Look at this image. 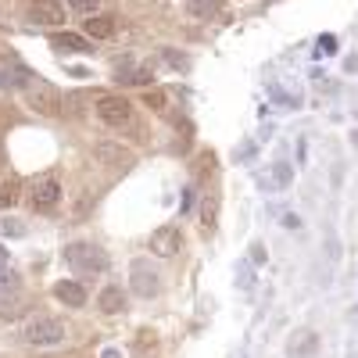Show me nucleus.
<instances>
[{
  "instance_id": "obj_18",
  "label": "nucleus",
  "mask_w": 358,
  "mask_h": 358,
  "mask_svg": "<svg viewBox=\"0 0 358 358\" xmlns=\"http://www.w3.org/2000/svg\"><path fill=\"white\" fill-rule=\"evenodd\" d=\"M0 268H8V251H4V244H0Z\"/></svg>"
},
{
  "instance_id": "obj_7",
  "label": "nucleus",
  "mask_w": 358,
  "mask_h": 358,
  "mask_svg": "<svg viewBox=\"0 0 358 358\" xmlns=\"http://www.w3.org/2000/svg\"><path fill=\"white\" fill-rule=\"evenodd\" d=\"M29 108L40 111V115H62V97H57L54 86H40L29 94Z\"/></svg>"
},
{
  "instance_id": "obj_6",
  "label": "nucleus",
  "mask_w": 358,
  "mask_h": 358,
  "mask_svg": "<svg viewBox=\"0 0 358 358\" xmlns=\"http://www.w3.org/2000/svg\"><path fill=\"white\" fill-rule=\"evenodd\" d=\"M179 248H183V233L176 226H162L147 236V251L158 255V258H172V255H179Z\"/></svg>"
},
{
  "instance_id": "obj_17",
  "label": "nucleus",
  "mask_w": 358,
  "mask_h": 358,
  "mask_svg": "<svg viewBox=\"0 0 358 358\" xmlns=\"http://www.w3.org/2000/svg\"><path fill=\"white\" fill-rule=\"evenodd\" d=\"M147 104H151V108H162L165 97H162V94H147Z\"/></svg>"
},
{
  "instance_id": "obj_9",
  "label": "nucleus",
  "mask_w": 358,
  "mask_h": 358,
  "mask_svg": "<svg viewBox=\"0 0 358 358\" xmlns=\"http://www.w3.org/2000/svg\"><path fill=\"white\" fill-rule=\"evenodd\" d=\"M83 29H86L90 40H111V36L118 33V25H115L111 15H90V18L83 22Z\"/></svg>"
},
{
  "instance_id": "obj_16",
  "label": "nucleus",
  "mask_w": 358,
  "mask_h": 358,
  "mask_svg": "<svg viewBox=\"0 0 358 358\" xmlns=\"http://www.w3.org/2000/svg\"><path fill=\"white\" fill-rule=\"evenodd\" d=\"M65 4H69L72 11H86V15H90V11L101 8V0H65Z\"/></svg>"
},
{
  "instance_id": "obj_5",
  "label": "nucleus",
  "mask_w": 358,
  "mask_h": 358,
  "mask_svg": "<svg viewBox=\"0 0 358 358\" xmlns=\"http://www.w3.org/2000/svg\"><path fill=\"white\" fill-rule=\"evenodd\" d=\"M97 118L104 126H129L133 122V104L126 101V97H118V94H111V97H101L97 101Z\"/></svg>"
},
{
  "instance_id": "obj_8",
  "label": "nucleus",
  "mask_w": 358,
  "mask_h": 358,
  "mask_svg": "<svg viewBox=\"0 0 358 358\" xmlns=\"http://www.w3.org/2000/svg\"><path fill=\"white\" fill-rule=\"evenodd\" d=\"M54 297H57L62 305L83 308V305H86V287L76 283V280H57V283H54Z\"/></svg>"
},
{
  "instance_id": "obj_11",
  "label": "nucleus",
  "mask_w": 358,
  "mask_h": 358,
  "mask_svg": "<svg viewBox=\"0 0 358 358\" xmlns=\"http://www.w3.org/2000/svg\"><path fill=\"white\" fill-rule=\"evenodd\" d=\"M18 197H22V187L15 183V179H4V183H0V212H4V208H15Z\"/></svg>"
},
{
  "instance_id": "obj_12",
  "label": "nucleus",
  "mask_w": 358,
  "mask_h": 358,
  "mask_svg": "<svg viewBox=\"0 0 358 358\" xmlns=\"http://www.w3.org/2000/svg\"><path fill=\"white\" fill-rule=\"evenodd\" d=\"M22 287V276L15 273V268L8 265V268H0V297H8V294H15Z\"/></svg>"
},
{
  "instance_id": "obj_1",
  "label": "nucleus",
  "mask_w": 358,
  "mask_h": 358,
  "mask_svg": "<svg viewBox=\"0 0 358 358\" xmlns=\"http://www.w3.org/2000/svg\"><path fill=\"white\" fill-rule=\"evenodd\" d=\"M25 341L36 344V348L62 344V341H65V322L54 319V315H29V322H25Z\"/></svg>"
},
{
  "instance_id": "obj_15",
  "label": "nucleus",
  "mask_w": 358,
  "mask_h": 358,
  "mask_svg": "<svg viewBox=\"0 0 358 358\" xmlns=\"http://www.w3.org/2000/svg\"><path fill=\"white\" fill-rule=\"evenodd\" d=\"M201 226H204V229L215 226V197H204V201H201Z\"/></svg>"
},
{
  "instance_id": "obj_13",
  "label": "nucleus",
  "mask_w": 358,
  "mask_h": 358,
  "mask_svg": "<svg viewBox=\"0 0 358 358\" xmlns=\"http://www.w3.org/2000/svg\"><path fill=\"white\" fill-rule=\"evenodd\" d=\"M215 169H219V162H215L212 151H204V155L197 158V179H201V183H208V179L215 176Z\"/></svg>"
},
{
  "instance_id": "obj_4",
  "label": "nucleus",
  "mask_w": 358,
  "mask_h": 358,
  "mask_svg": "<svg viewBox=\"0 0 358 358\" xmlns=\"http://www.w3.org/2000/svg\"><path fill=\"white\" fill-rule=\"evenodd\" d=\"M57 201H62V187H57L54 176L33 179V187H29V208H33V212H54Z\"/></svg>"
},
{
  "instance_id": "obj_14",
  "label": "nucleus",
  "mask_w": 358,
  "mask_h": 358,
  "mask_svg": "<svg viewBox=\"0 0 358 358\" xmlns=\"http://www.w3.org/2000/svg\"><path fill=\"white\" fill-rule=\"evenodd\" d=\"M54 47L57 50H90V43L83 36H72V33H57L54 36Z\"/></svg>"
},
{
  "instance_id": "obj_10",
  "label": "nucleus",
  "mask_w": 358,
  "mask_h": 358,
  "mask_svg": "<svg viewBox=\"0 0 358 358\" xmlns=\"http://www.w3.org/2000/svg\"><path fill=\"white\" fill-rule=\"evenodd\" d=\"M126 308V294H122V287H104L101 290V312H122Z\"/></svg>"
},
{
  "instance_id": "obj_3",
  "label": "nucleus",
  "mask_w": 358,
  "mask_h": 358,
  "mask_svg": "<svg viewBox=\"0 0 358 358\" xmlns=\"http://www.w3.org/2000/svg\"><path fill=\"white\" fill-rule=\"evenodd\" d=\"M25 11H29V22L47 25V29L65 25V18H69L65 0H25Z\"/></svg>"
},
{
  "instance_id": "obj_2",
  "label": "nucleus",
  "mask_w": 358,
  "mask_h": 358,
  "mask_svg": "<svg viewBox=\"0 0 358 358\" xmlns=\"http://www.w3.org/2000/svg\"><path fill=\"white\" fill-rule=\"evenodd\" d=\"M65 262L76 265V268H83V273H101V268H108V255L97 244H86V241L69 244L65 248Z\"/></svg>"
}]
</instances>
